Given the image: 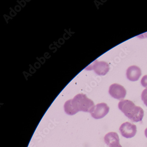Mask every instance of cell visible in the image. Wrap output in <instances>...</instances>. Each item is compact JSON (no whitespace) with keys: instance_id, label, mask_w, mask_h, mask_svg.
<instances>
[{"instance_id":"obj_4","label":"cell","mask_w":147,"mask_h":147,"mask_svg":"<svg viewBox=\"0 0 147 147\" xmlns=\"http://www.w3.org/2000/svg\"><path fill=\"white\" fill-rule=\"evenodd\" d=\"M110 108L106 103H98L95 106L91 112L92 116L96 119H102L109 113Z\"/></svg>"},{"instance_id":"obj_6","label":"cell","mask_w":147,"mask_h":147,"mask_svg":"<svg viewBox=\"0 0 147 147\" xmlns=\"http://www.w3.org/2000/svg\"><path fill=\"white\" fill-rule=\"evenodd\" d=\"M109 93L112 97L119 100H122L125 97L126 91L123 86L117 84L110 86Z\"/></svg>"},{"instance_id":"obj_8","label":"cell","mask_w":147,"mask_h":147,"mask_svg":"<svg viewBox=\"0 0 147 147\" xmlns=\"http://www.w3.org/2000/svg\"><path fill=\"white\" fill-rule=\"evenodd\" d=\"M104 139L105 143L109 147L120 144L119 135L115 132L108 133L105 135Z\"/></svg>"},{"instance_id":"obj_1","label":"cell","mask_w":147,"mask_h":147,"mask_svg":"<svg viewBox=\"0 0 147 147\" xmlns=\"http://www.w3.org/2000/svg\"><path fill=\"white\" fill-rule=\"evenodd\" d=\"M94 107V103L92 100L83 94H79L73 99L65 102L64 110L66 114L73 115L80 111L91 113Z\"/></svg>"},{"instance_id":"obj_3","label":"cell","mask_w":147,"mask_h":147,"mask_svg":"<svg viewBox=\"0 0 147 147\" xmlns=\"http://www.w3.org/2000/svg\"><path fill=\"white\" fill-rule=\"evenodd\" d=\"M85 69L87 70H93L98 75L104 76L109 72L110 67L107 62L96 60Z\"/></svg>"},{"instance_id":"obj_12","label":"cell","mask_w":147,"mask_h":147,"mask_svg":"<svg viewBox=\"0 0 147 147\" xmlns=\"http://www.w3.org/2000/svg\"><path fill=\"white\" fill-rule=\"evenodd\" d=\"M111 147H122L120 144H117V145H115V146H112Z\"/></svg>"},{"instance_id":"obj_11","label":"cell","mask_w":147,"mask_h":147,"mask_svg":"<svg viewBox=\"0 0 147 147\" xmlns=\"http://www.w3.org/2000/svg\"><path fill=\"white\" fill-rule=\"evenodd\" d=\"M138 37L141 38H147V32L144 33L143 34H141L140 36H138Z\"/></svg>"},{"instance_id":"obj_2","label":"cell","mask_w":147,"mask_h":147,"mask_svg":"<svg viewBox=\"0 0 147 147\" xmlns=\"http://www.w3.org/2000/svg\"><path fill=\"white\" fill-rule=\"evenodd\" d=\"M119 109L125 116L134 122L142 120L144 111L142 107L136 106L134 103L129 100H121L118 104Z\"/></svg>"},{"instance_id":"obj_9","label":"cell","mask_w":147,"mask_h":147,"mask_svg":"<svg viewBox=\"0 0 147 147\" xmlns=\"http://www.w3.org/2000/svg\"><path fill=\"white\" fill-rule=\"evenodd\" d=\"M142 98L144 104L147 107V88L142 92Z\"/></svg>"},{"instance_id":"obj_7","label":"cell","mask_w":147,"mask_h":147,"mask_svg":"<svg viewBox=\"0 0 147 147\" xmlns=\"http://www.w3.org/2000/svg\"><path fill=\"white\" fill-rule=\"evenodd\" d=\"M141 75V70L136 65H133L129 67L126 71V76L127 78L130 81H137L140 78Z\"/></svg>"},{"instance_id":"obj_5","label":"cell","mask_w":147,"mask_h":147,"mask_svg":"<svg viewBox=\"0 0 147 147\" xmlns=\"http://www.w3.org/2000/svg\"><path fill=\"white\" fill-rule=\"evenodd\" d=\"M119 131L122 136L126 138L134 137L137 133V126L131 122H125L121 125Z\"/></svg>"},{"instance_id":"obj_13","label":"cell","mask_w":147,"mask_h":147,"mask_svg":"<svg viewBox=\"0 0 147 147\" xmlns=\"http://www.w3.org/2000/svg\"><path fill=\"white\" fill-rule=\"evenodd\" d=\"M144 134H145V136L147 138V128L145 129V131H144Z\"/></svg>"},{"instance_id":"obj_10","label":"cell","mask_w":147,"mask_h":147,"mask_svg":"<svg viewBox=\"0 0 147 147\" xmlns=\"http://www.w3.org/2000/svg\"><path fill=\"white\" fill-rule=\"evenodd\" d=\"M141 84L144 88H147V75L144 76L141 80Z\"/></svg>"}]
</instances>
